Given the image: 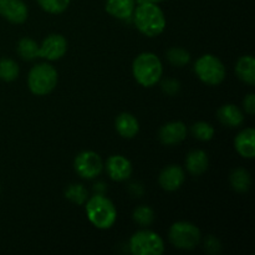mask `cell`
<instances>
[{
    "mask_svg": "<svg viewBox=\"0 0 255 255\" xmlns=\"http://www.w3.org/2000/svg\"><path fill=\"white\" fill-rule=\"evenodd\" d=\"M132 16L138 31L148 37L158 36L166 29V16L156 2L139 4Z\"/></svg>",
    "mask_w": 255,
    "mask_h": 255,
    "instance_id": "1",
    "label": "cell"
},
{
    "mask_svg": "<svg viewBox=\"0 0 255 255\" xmlns=\"http://www.w3.org/2000/svg\"><path fill=\"white\" fill-rule=\"evenodd\" d=\"M86 214L90 223L99 229H110L117 219V211L111 199L96 193L86 201Z\"/></svg>",
    "mask_w": 255,
    "mask_h": 255,
    "instance_id": "2",
    "label": "cell"
},
{
    "mask_svg": "<svg viewBox=\"0 0 255 255\" xmlns=\"http://www.w3.org/2000/svg\"><path fill=\"white\" fill-rule=\"evenodd\" d=\"M132 74L141 86L152 87L161 80L163 66L156 54L142 52L133 60Z\"/></svg>",
    "mask_w": 255,
    "mask_h": 255,
    "instance_id": "3",
    "label": "cell"
},
{
    "mask_svg": "<svg viewBox=\"0 0 255 255\" xmlns=\"http://www.w3.org/2000/svg\"><path fill=\"white\" fill-rule=\"evenodd\" d=\"M57 85V71L52 65L37 64L30 70L27 76V86L36 96L49 95Z\"/></svg>",
    "mask_w": 255,
    "mask_h": 255,
    "instance_id": "4",
    "label": "cell"
},
{
    "mask_svg": "<svg viewBox=\"0 0 255 255\" xmlns=\"http://www.w3.org/2000/svg\"><path fill=\"white\" fill-rule=\"evenodd\" d=\"M194 71L202 82L211 86H217L226 79V67L223 62L212 54L199 57L194 65Z\"/></svg>",
    "mask_w": 255,
    "mask_h": 255,
    "instance_id": "5",
    "label": "cell"
},
{
    "mask_svg": "<svg viewBox=\"0 0 255 255\" xmlns=\"http://www.w3.org/2000/svg\"><path fill=\"white\" fill-rule=\"evenodd\" d=\"M129 251L134 255H161L164 252V242L154 232L138 231L129 239Z\"/></svg>",
    "mask_w": 255,
    "mask_h": 255,
    "instance_id": "6",
    "label": "cell"
},
{
    "mask_svg": "<svg viewBox=\"0 0 255 255\" xmlns=\"http://www.w3.org/2000/svg\"><path fill=\"white\" fill-rule=\"evenodd\" d=\"M169 242L183 251L194 249L201 242V231L189 222H177L169 229Z\"/></svg>",
    "mask_w": 255,
    "mask_h": 255,
    "instance_id": "7",
    "label": "cell"
},
{
    "mask_svg": "<svg viewBox=\"0 0 255 255\" xmlns=\"http://www.w3.org/2000/svg\"><path fill=\"white\" fill-rule=\"evenodd\" d=\"M74 167L76 173L84 179H94L104 168L101 157L94 151H82L75 158Z\"/></svg>",
    "mask_w": 255,
    "mask_h": 255,
    "instance_id": "8",
    "label": "cell"
},
{
    "mask_svg": "<svg viewBox=\"0 0 255 255\" xmlns=\"http://www.w3.org/2000/svg\"><path fill=\"white\" fill-rule=\"evenodd\" d=\"M67 51V41L62 35L51 34L46 36L39 45V57L46 59L49 61H56L61 59Z\"/></svg>",
    "mask_w": 255,
    "mask_h": 255,
    "instance_id": "9",
    "label": "cell"
},
{
    "mask_svg": "<svg viewBox=\"0 0 255 255\" xmlns=\"http://www.w3.org/2000/svg\"><path fill=\"white\" fill-rule=\"evenodd\" d=\"M0 15L12 24H22L29 16V10L22 0H0Z\"/></svg>",
    "mask_w": 255,
    "mask_h": 255,
    "instance_id": "10",
    "label": "cell"
},
{
    "mask_svg": "<svg viewBox=\"0 0 255 255\" xmlns=\"http://www.w3.org/2000/svg\"><path fill=\"white\" fill-rule=\"evenodd\" d=\"M106 171L112 181L124 182L131 177L132 164L126 157L121 156V154H115L107 159Z\"/></svg>",
    "mask_w": 255,
    "mask_h": 255,
    "instance_id": "11",
    "label": "cell"
},
{
    "mask_svg": "<svg viewBox=\"0 0 255 255\" xmlns=\"http://www.w3.org/2000/svg\"><path fill=\"white\" fill-rule=\"evenodd\" d=\"M186 179V174L182 167L171 164L166 167L159 174V184L164 191L174 192L181 188Z\"/></svg>",
    "mask_w": 255,
    "mask_h": 255,
    "instance_id": "12",
    "label": "cell"
},
{
    "mask_svg": "<svg viewBox=\"0 0 255 255\" xmlns=\"http://www.w3.org/2000/svg\"><path fill=\"white\" fill-rule=\"evenodd\" d=\"M187 136V127L183 122L181 121H172L168 124L163 125L159 129V139L162 143L173 146L178 144L186 138Z\"/></svg>",
    "mask_w": 255,
    "mask_h": 255,
    "instance_id": "13",
    "label": "cell"
},
{
    "mask_svg": "<svg viewBox=\"0 0 255 255\" xmlns=\"http://www.w3.org/2000/svg\"><path fill=\"white\" fill-rule=\"evenodd\" d=\"M237 152L244 158H254L255 156V131L254 128L243 129L234 139Z\"/></svg>",
    "mask_w": 255,
    "mask_h": 255,
    "instance_id": "14",
    "label": "cell"
},
{
    "mask_svg": "<svg viewBox=\"0 0 255 255\" xmlns=\"http://www.w3.org/2000/svg\"><path fill=\"white\" fill-rule=\"evenodd\" d=\"M106 11L120 20H128L136 9L134 0H106Z\"/></svg>",
    "mask_w": 255,
    "mask_h": 255,
    "instance_id": "15",
    "label": "cell"
},
{
    "mask_svg": "<svg viewBox=\"0 0 255 255\" xmlns=\"http://www.w3.org/2000/svg\"><path fill=\"white\" fill-rule=\"evenodd\" d=\"M116 129L124 138H133L139 131V124L133 115L122 112L116 119Z\"/></svg>",
    "mask_w": 255,
    "mask_h": 255,
    "instance_id": "16",
    "label": "cell"
},
{
    "mask_svg": "<svg viewBox=\"0 0 255 255\" xmlns=\"http://www.w3.org/2000/svg\"><path fill=\"white\" fill-rule=\"evenodd\" d=\"M208 156L203 149H194L189 152L186 158V168L193 176H201L208 169Z\"/></svg>",
    "mask_w": 255,
    "mask_h": 255,
    "instance_id": "17",
    "label": "cell"
},
{
    "mask_svg": "<svg viewBox=\"0 0 255 255\" xmlns=\"http://www.w3.org/2000/svg\"><path fill=\"white\" fill-rule=\"evenodd\" d=\"M218 120L228 127H239L244 122V115L236 105H224L218 110Z\"/></svg>",
    "mask_w": 255,
    "mask_h": 255,
    "instance_id": "18",
    "label": "cell"
},
{
    "mask_svg": "<svg viewBox=\"0 0 255 255\" xmlns=\"http://www.w3.org/2000/svg\"><path fill=\"white\" fill-rule=\"evenodd\" d=\"M236 72L239 79L246 84L253 86L255 84V59L252 55L242 56L237 61Z\"/></svg>",
    "mask_w": 255,
    "mask_h": 255,
    "instance_id": "19",
    "label": "cell"
},
{
    "mask_svg": "<svg viewBox=\"0 0 255 255\" xmlns=\"http://www.w3.org/2000/svg\"><path fill=\"white\" fill-rule=\"evenodd\" d=\"M231 186L234 191L239 193H244L248 191L252 186V177L249 172L244 168H236L229 177Z\"/></svg>",
    "mask_w": 255,
    "mask_h": 255,
    "instance_id": "20",
    "label": "cell"
},
{
    "mask_svg": "<svg viewBox=\"0 0 255 255\" xmlns=\"http://www.w3.org/2000/svg\"><path fill=\"white\" fill-rule=\"evenodd\" d=\"M17 52L21 56V59L26 61H31L39 57V45L35 40L30 37H22L17 44Z\"/></svg>",
    "mask_w": 255,
    "mask_h": 255,
    "instance_id": "21",
    "label": "cell"
},
{
    "mask_svg": "<svg viewBox=\"0 0 255 255\" xmlns=\"http://www.w3.org/2000/svg\"><path fill=\"white\" fill-rule=\"evenodd\" d=\"M65 197H66L70 202H72V203L82 206V204L86 203V201L89 199V193H87V189L85 188L82 184L74 183L70 184V186L65 189Z\"/></svg>",
    "mask_w": 255,
    "mask_h": 255,
    "instance_id": "22",
    "label": "cell"
},
{
    "mask_svg": "<svg viewBox=\"0 0 255 255\" xmlns=\"http://www.w3.org/2000/svg\"><path fill=\"white\" fill-rule=\"evenodd\" d=\"M19 65L16 61L11 59H1L0 60V79L2 81L11 82L17 79L19 76Z\"/></svg>",
    "mask_w": 255,
    "mask_h": 255,
    "instance_id": "23",
    "label": "cell"
},
{
    "mask_svg": "<svg viewBox=\"0 0 255 255\" xmlns=\"http://www.w3.org/2000/svg\"><path fill=\"white\" fill-rule=\"evenodd\" d=\"M167 59L173 66L182 67L191 61V54L182 47H172L167 52Z\"/></svg>",
    "mask_w": 255,
    "mask_h": 255,
    "instance_id": "24",
    "label": "cell"
},
{
    "mask_svg": "<svg viewBox=\"0 0 255 255\" xmlns=\"http://www.w3.org/2000/svg\"><path fill=\"white\" fill-rule=\"evenodd\" d=\"M133 221L141 227H148L154 222V212L148 206H139L133 211Z\"/></svg>",
    "mask_w": 255,
    "mask_h": 255,
    "instance_id": "25",
    "label": "cell"
},
{
    "mask_svg": "<svg viewBox=\"0 0 255 255\" xmlns=\"http://www.w3.org/2000/svg\"><path fill=\"white\" fill-rule=\"evenodd\" d=\"M214 127L211 124L199 121L192 126V133L199 141H211L214 137Z\"/></svg>",
    "mask_w": 255,
    "mask_h": 255,
    "instance_id": "26",
    "label": "cell"
},
{
    "mask_svg": "<svg viewBox=\"0 0 255 255\" xmlns=\"http://www.w3.org/2000/svg\"><path fill=\"white\" fill-rule=\"evenodd\" d=\"M37 2L49 14H61L70 5V0H37Z\"/></svg>",
    "mask_w": 255,
    "mask_h": 255,
    "instance_id": "27",
    "label": "cell"
},
{
    "mask_svg": "<svg viewBox=\"0 0 255 255\" xmlns=\"http://www.w3.org/2000/svg\"><path fill=\"white\" fill-rule=\"evenodd\" d=\"M204 248H206V251L208 252V253L217 254V253H219V251H221V248H222L221 242H219L216 237L209 236V237H207V239L204 241Z\"/></svg>",
    "mask_w": 255,
    "mask_h": 255,
    "instance_id": "28",
    "label": "cell"
},
{
    "mask_svg": "<svg viewBox=\"0 0 255 255\" xmlns=\"http://www.w3.org/2000/svg\"><path fill=\"white\" fill-rule=\"evenodd\" d=\"M179 89H181V85H179V82L174 79H168L166 80V81L162 82V90H163L167 95H171V96L172 95L178 94Z\"/></svg>",
    "mask_w": 255,
    "mask_h": 255,
    "instance_id": "29",
    "label": "cell"
},
{
    "mask_svg": "<svg viewBox=\"0 0 255 255\" xmlns=\"http://www.w3.org/2000/svg\"><path fill=\"white\" fill-rule=\"evenodd\" d=\"M243 106L247 114L249 115L255 114V95L254 94L247 95L246 99L243 100Z\"/></svg>",
    "mask_w": 255,
    "mask_h": 255,
    "instance_id": "30",
    "label": "cell"
},
{
    "mask_svg": "<svg viewBox=\"0 0 255 255\" xmlns=\"http://www.w3.org/2000/svg\"><path fill=\"white\" fill-rule=\"evenodd\" d=\"M94 191L99 194H104L105 191H106V184L102 183V182H99V183L95 184Z\"/></svg>",
    "mask_w": 255,
    "mask_h": 255,
    "instance_id": "31",
    "label": "cell"
},
{
    "mask_svg": "<svg viewBox=\"0 0 255 255\" xmlns=\"http://www.w3.org/2000/svg\"><path fill=\"white\" fill-rule=\"evenodd\" d=\"M134 1L137 2V4H144V2H151L149 0H134Z\"/></svg>",
    "mask_w": 255,
    "mask_h": 255,
    "instance_id": "32",
    "label": "cell"
},
{
    "mask_svg": "<svg viewBox=\"0 0 255 255\" xmlns=\"http://www.w3.org/2000/svg\"><path fill=\"white\" fill-rule=\"evenodd\" d=\"M149 1H151V2H156V4H157V2H161V1H164V0H149Z\"/></svg>",
    "mask_w": 255,
    "mask_h": 255,
    "instance_id": "33",
    "label": "cell"
}]
</instances>
